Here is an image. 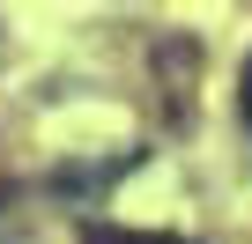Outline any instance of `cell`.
<instances>
[{"instance_id":"cell-1","label":"cell","mask_w":252,"mask_h":244,"mask_svg":"<svg viewBox=\"0 0 252 244\" xmlns=\"http://www.w3.org/2000/svg\"><path fill=\"white\" fill-rule=\"evenodd\" d=\"M82 244H186V237H156V229H82Z\"/></svg>"},{"instance_id":"cell-2","label":"cell","mask_w":252,"mask_h":244,"mask_svg":"<svg viewBox=\"0 0 252 244\" xmlns=\"http://www.w3.org/2000/svg\"><path fill=\"white\" fill-rule=\"evenodd\" d=\"M245 126H252V67H245Z\"/></svg>"}]
</instances>
